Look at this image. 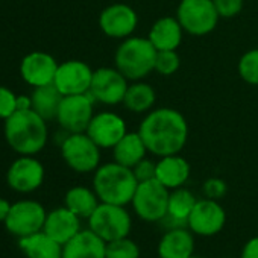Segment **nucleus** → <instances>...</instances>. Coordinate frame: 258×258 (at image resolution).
I'll return each instance as SVG.
<instances>
[{
  "instance_id": "obj_14",
  "label": "nucleus",
  "mask_w": 258,
  "mask_h": 258,
  "mask_svg": "<svg viewBox=\"0 0 258 258\" xmlns=\"http://www.w3.org/2000/svg\"><path fill=\"white\" fill-rule=\"evenodd\" d=\"M85 133L100 149H112L127 133V127L121 115L103 111L93 115Z\"/></svg>"
},
{
  "instance_id": "obj_38",
  "label": "nucleus",
  "mask_w": 258,
  "mask_h": 258,
  "mask_svg": "<svg viewBox=\"0 0 258 258\" xmlns=\"http://www.w3.org/2000/svg\"><path fill=\"white\" fill-rule=\"evenodd\" d=\"M26 109H32L31 96H25V94L17 96V111H26Z\"/></svg>"
},
{
  "instance_id": "obj_16",
  "label": "nucleus",
  "mask_w": 258,
  "mask_h": 258,
  "mask_svg": "<svg viewBox=\"0 0 258 258\" xmlns=\"http://www.w3.org/2000/svg\"><path fill=\"white\" fill-rule=\"evenodd\" d=\"M91 67L79 59H69L58 66L53 84L64 96L85 94L90 91L93 79Z\"/></svg>"
},
{
  "instance_id": "obj_6",
  "label": "nucleus",
  "mask_w": 258,
  "mask_h": 258,
  "mask_svg": "<svg viewBox=\"0 0 258 258\" xmlns=\"http://www.w3.org/2000/svg\"><path fill=\"white\" fill-rule=\"evenodd\" d=\"M176 19L184 32L195 37L211 34L220 20L213 0H181L176 8Z\"/></svg>"
},
{
  "instance_id": "obj_12",
  "label": "nucleus",
  "mask_w": 258,
  "mask_h": 258,
  "mask_svg": "<svg viewBox=\"0 0 258 258\" xmlns=\"http://www.w3.org/2000/svg\"><path fill=\"white\" fill-rule=\"evenodd\" d=\"M226 223V211L219 201L198 199L187 220V228L199 237H213L219 234Z\"/></svg>"
},
{
  "instance_id": "obj_22",
  "label": "nucleus",
  "mask_w": 258,
  "mask_h": 258,
  "mask_svg": "<svg viewBox=\"0 0 258 258\" xmlns=\"http://www.w3.org/2000/svg\"><path fill=\"white\" fill-rule=\"evenodd\" d=\"M149 41L157 50H176L184 38V29L176 17H161L149 29Z\"/></svg>"
},
{
  "instance_id": "obj_32",
  "label": "nucleus",
  "mask_w": 258,
  "mask_h": 258,
  "mask_svg": "<svg viewBox=\"0 0 258 258\" xmlns=\"http://www.w3.org/2000/svg\"><path fill=\"white\" fill-rule=\"evenodd\" d=\"M213 4L220 19H234L244 8V0H213Z\"/></svg>"
},
{
  "instance_id": "obj_23",
  "label": "nucleus",
  "mask_w": 258,
  "mask_h": 258,
  "mask_svg": "<svg viewBox=\"0 0 258 258\" xmlns=\"http://www.w3.org/2000/svg\"><path fill=\"white\" fill-rule=\"evenodd\" d=\"M19 247L26 258H62V244L44 231L19 238Z\"/></svg>"
},
{
  "instance_id": "obj_10",
  "label": "nucleus",
  "mask_w": 258,
  "mask_h": 258,
  "mask_svg": "<svg viewBox=\"0 0 258 258\" xmlns=\"http://www.w3.org/2000/svg\"><path fill=\"white\" fill-rule=\"evenodd\" d=\"M47 211L44 207L32 199H23L13 204L11 211L5 220V228L17 238L28 237L38 231H43Z\"/></svg>"
},
{
  "instance_id": "obj_28",
  "label": "nucleus",
  "mask_w": 258,
  "mask_h": 258,
  "mask_svg": "<svg viewBox=\"0 0 258 258\" xmlns=\"http://www.w3.org/2000/svg\"><path fill=\"white\" fill-rule=\"evenodd\" d=\"M196 202V196L185 187L170 190L167 216L164 219H170L176 226H187L188 216L191 214Z\"/></svg>"
},
{
  "instance_id": "obj_2",
  "label": "nucleus",
  "mask_w": 258,
  "mask_h": 258,
  "mask_svg": "<svg viewBox=\"0 0 258 258\" xmlns=\"http://www.w3.org/2000/svg\"><path fill=\"white\" fill-rule=\"evenodd\" d=\"M46 120L34 109L16 111L5 120V139L20 155H37L47 143Z\"/></svg>"
},
{
  "instance_id": "obj_34",
  "label": "nucleus",
  "mask_w": 258,
  "mask_h": 258,
  "mask_svg": "<svg viewBox=\"0 0 258 258\" xmlns=\"http://www.w3.org/2000/svg\"><path fill=\"white\" fill-rule=\"evenodd\" d=\"M202 191L204 196L208 199H214V201H220L226 191H228V185L222 178H208L204 185H202Z\"/></svg>"
},
{
  "instance_id": "obj_36",
  "label": "nucleus",
  "mask_w": 258,
  "mask_h": 258,
  "mask_svg": "<svg viewBox=\"0 0 258 258\" xmlns=\"http://www.w3.org/2000/svg\"><path fill=\"white\" fill-rule=\"evenodd\" d=\"M240 258H258V235L246 241L241 249Z\"/></svg>"
},
{
  "instance_id": "obj_19",
  "label": "nucleus",
  "mask_w": 258,
  "mask_h": 258,
  "mask_svg": "<svg viewBox=\"0 0 258 258\" xmlns=\"http://www.w3.org/2000/svg\"><path fill=\"white\" fill-rule=\"evenodd\" d=\"M195 255V234L185 226L169 228L158 243L160 258H190Z\"/></svg>"
},
{
  "instance_id": "obj_29",
  "label": "nucleus",
  "mask_w": 258,
  "mask_h": 258,
  "mask_svg": "<svg viewBox=\"0 0 258 258\" xmlns=\"http://www.w3.org/2000/svg\"><path fill=\"white\" fill-rule=\"evenodd\" d=\"M238 76L249 85L258 87V47L244 52L238 59Z\"/></svg>"
},
{
  "instance_id": "obj_33",
  "label": "nucleus",
  "mask_w": 258,
  "mask_h": 258,
  "mask_svg": "<svg viewBox=\"0 0 258 258\" xmlns=\"http://www.w3.org/2000/svg\"><path fill=\"white\" fill-rule=\"evenodd\" d=\"M17 111V96L7 87L0 85V118L7 120Z\"/></svg>"
},
{
  "instance_id": "obj_40",
  "label": "nucleus",
  "mask_w": 258,
  "mask_h": 258,
  "mask_svg": "<svg viewBox=\"0 0 258 258\" xmlns=\"http://www.w3.org/2000/svg\"><path fill=\"white\" fill-rule=\"evenodd\" d=\"M220 258H231V256H220Z\"/></svg>"
},
{
  "instance_id": "obj_31",
  "label": "nucleus",
  "mask_w": 258,
  "mask_h": 258,
  "mask_svg": "<svg viewBox=\"0 0 258 258\" xmlns=\"http://www.w3.org/2000/svg\"><path fill=\"white\" fill-rule=\"evenodd\" d=\"M181 67V58L176 50H158L155 59V72L161 76H172Z\"/></svg>"
},
{
  "instance_id": "obj_9",
  "label": "nucleus",
  "mask_w": 258,
  "mask_h": 258,
  "mask_svg": "<svg viewBox=\"0 0 258 258\" xmlns=\"http://www.w3.org/2000/svg\"><path fill=\"white\" fill-rule=\"evenodd\" d=\"M94 115V99L90 93L64 96L56 114L61 129L69 134L85 133Z\"/></svg>"
},
{
  "instance_id": "obj_24",
  "label": "nucleus",
  "mask_w": 258,
  "mask_h": 258,
  "mask_svg": "<svg viewBox=\"0 0 258 258\" xmlns=\"http://www.w3.org/2000/svg\"><path fill=\"white\" fill-rule=\"evenodd\" d=\"M148 148L142 139V136L137 133H126L121 140L112 148V157L114 161L133 169L136 164H139L143 158L148 155Z\"/></svg>"
},
{
  "instance_id": "obj_37",
  "label": "nucleus",
  "mask_w": 258,
  "mask_h": 258,
  "mask_svg": "<svg viewBox=\"0 0 258 258\" xmlns=\"http://www.w3.org/2000/svg\"><path fill=\"white\" fill-rule=\"evenodd\" d=\"M11 207H13V204L8 199L0 198V222L5 223V220H7V217H8L10 211H11Z\"/></svg>"
},
{
  "instance_id": "obj_8",
  "label": "nucleus",
  "mask_w": 258,
  "mask_h": 258,
  "mask_svg": "<svg viewBox=\"0 0 258 258\" xmlns=\"http://www.w3.org/2000/svg\"><path fill=\"white\" fill-rule=\"evenodd\" d=\"M61 155L64 163L78 173H90L100 166V148L87 133L69 134L61 143Z\"/></svg>"
},
{
  "instance_id": "obj_35",
  "label": "nucleus",
  "mask_w": 258,
  "mask_h": 258,
  "mask_svg": "<svg viewBox=\"0 0 258 258\" xmlns=\"http://www.w3.org/2000/svg\"><path fill=\"white\" fill-rule=\"evenodd\" d=\"M133 172L137 178L139 182H145V181H151L155 179V173H157V163L149 160V158H143L139 164H136L133 167Z\"/></svg>"
},
{
  "instance_id": "obj_18",
  "label": "nucleus",
  "mask_w": 258,
  "mask_h": 258,
  "mask_svg": "<svg viewBox=\"0 0 258 258\" xmlns=\"http://www.w3.org/2000/svg\"><path fill=\"white\" fill-rule=\"evenodd\" d=\"M81 220L82 219L72 213L67 207H59L47 213L43 231L64 246L82 229Z\"/></svg>"
},
{
  "instance_id": "obj_15",
  "label": "nucleus",
  "mask_w": 258,
  "mask_h": 258,
  "mask_svg": "<svg viewBox=\"0 0 258 258\" xmlns=\"http://www.w3.org/2000/svg\"><path fill=\"white\" fill-rule=\"evenodd\" d=\"M7 181L17 193H32L44 181V166L34 155H22L10 166Z\"/></svg>"
},
{
  "instance_id": "obj_11",
  "label": "nucleus",
  "mask_w": 258,
  "mask_h": 258,
  "mask_svg": "<svg viewBox=\"0 0 258 258\" xmlns=\"http://www.w3.org/2000/svg\"><path fill=\"white\" fill-rule=\"evenodd\" d=\"M127 85L129 82L120 70H117L115 67H100L93 72L88 93L91 94L94 102L114 106L123 103Z\"/></svg>"
},
{
  "instance_id": "obj_25",
  "label": "nucleus",
  "mask_w": 258,
  "mask_h": 258,
  "mask_svg": "<svg viewBox=\"0 0 258 258\" xmlns=\"http://www.w3.org/2000/svg\"><path fill=\"white\" fill-rule=\"evenodd\" d=\"M157 102V93L154 87L143 81H134L127 85L123 105L134 114H148Z\"/></svg>"
},
{
  "instance_id": "obj_27",
  "label": "nucleus",
  "mask_w": 258,
  "mask_h": 258,
  "mask_svg": "<svg viewBox=\"0 0 258 258\" xmlns=\"http://www.w3.org/2000/svg\"><path fill=\"white\" fill-rule=\"evenodd\" d=\"M100 201L93 188L76 185L72 187L64 196V207H67L78 217L88 220L94 210L99 207Z\"/></svg>"
},
{
  "instance_id": "obj_30",
  "label": "nucleus",
  "mask_w": 258,
  "mask_h": 258,
  "mask_svg": "<svg viewBox=\"0 0 258 258\" xmlns=\"http://www.w3.org/2000/svg\"><path fill=\"white\" fill-rule=\"evenodd\" d=\"M140 246L129 237L106 243L105 258H140Z\"/></svg>"
},
{
  "instance_id": "obj_20",
  "label": "nucleus",
  "mask_w": 258,
  "mask_h": 258,
  "mask_svg": "<svg viewBox=\"0 0 258 258\" xmlns=\"http://www.w3.org/2000/svg\"><path fill=\"white\" fill-rule=\"evenodd\" d=\"M191 173V167L188 161L179 154L160 157L157 161V173L155 179L160 181L166 188L175 190L184 187Z\"/></svg>"
},
{
  "instance_id": "obj_21",
  "label": "nucleus",
  "mask_w": 258,
  "mask_h": 258,
  "mask_svg": "<svg viewBox=\"0 0 258 258\" xmlns=\"http://www.w3.org/2000/svg\"><path fill=\"white\" fill-rule=\"evenodd\" d=\"M105 252L106 241L90 228L81 229L62 246V258H105Z\"/></svg>"
},
{
  "instance_id": "obj_7",
  "label": "nucleus",
  "mask_w": 258,
  "mask_h": 258,
  "mask_svg": "<svg viewBox=\"0 0 258 258\" xmlns=\"http://www.w3.org/2000/svg\"><path fill=\"white\" fill-rule=\"evenodd\" d=\"M170 190L160 181L151 179L139 182L136 195L131 201L133 210L145 222H160L167 216Z\"/></svg>"
},
{
  "instance_id": "obj_4",
  "label": "nucleus",
  "mask_w": 258,
  "mask_h": 258,
  "mask_svg": "<svg viewBox=\"0 0 258 258\" xmlns=\"http://www.w3.org/2000/svg\"><path fill=\"white\" fill-rule=\"evenodd\" d=\"M158 50L148 37H127L118 44L114 62L127 81H143L155 72V59Z\"/></svg>"
},
{
  "instance_id": "obj_3",
  "label": "nucleus",
  "mask_w": 258,
  "mask_h": 258,
  "mask_svg": "<svg viewBox=\"0 0 258 258\" xmlns=\"http://www.w3.org/2000/svg\"><path fill=\"white\" fill-rule=\"evenodd\" d=\"M139 181L133 169L115 161L99 166L93 176V190L100 202L112 205H129L136 195Z\"/></svg>"
},
{
  "instance_id": "obj_5",
  "label": "nucleus",
  "mask_w": 258,
  "mask_h": 258,
  "mask_svg": "<svg viewBox=\"0 0 258 258\" xmlns=\"http://www.w3.org/2000/svg\"><path fill=\"white\" fill-rule=\"evenodd\" d=\"M87 222L88 228L106 243L129 237L133 229V219L126 207L105 202L99 204Z\"/></svg>"
},
{
  "instance_id": "obj_1",
  "label": "nucleus",
  "mask_w": 258,
  "mask_h": 258,
  "mask_svg": "<svg viewBox=\"0 0 258 258\" xmlns=\"http://www.w3.org/2000/svg\"><path fill=\"white\" fill-rule=\"evenodd\" d=\"M139 134L149 154L166 157L181 154L188 140V123L185 117L173 108L151 109L142 120Z\"/></svg>"
},
{
  "instance_id": "obj_39",
  "label": "nucleus",
  "mask_w": 258,
  "mask_h": 258,
  "mask_svg": "<svg viewBox=\"0 0 258 258\" xmlns=\"http://www.w3.org/2000/svg\"><path fill=\"white\" fill-rule=\"evenodd\" d=\"M190 258H202V256H198V255H191Z\"/></svg>"
},
{
  "instance_id": "obj_26",
  "label": "nucleus",
  "mask_w": 258,
  "mask_h": 258,
  "mask_svg": "<svg viewBox=\"0 0 258 258\" xmlns=\"http://www.w3.org/2000/svg\"><path fill=\"white\" fill-rule=\"evenodd\" d=\"M64 94L58 90L55 84H47L43 87H35L31 99H32V109L41 115L46 121L56 118L61 100Z\"/></svg>"
},
{
  "instance_id": "obj_17",
  "label": "nucleus",
  "mask_w": 258,
  "mask_h": 258,
  "mask_svg": "<svg viewBox=\"0 0 258 258\" xmlns=\"http://www.w3.org/2000/svg\"><path fill=\"white\" fill-rule=\"evenodd\" d=\"M56 59L46 52H31L20 62V75L31 87H43L53 84L58 70Z\"/></svg>"
},
{
  "instance_id": "obj_13",
  "label": "nucleus",
  "mask_w": 258,
  "mask_h": 258,
  "mask_svg": "<svg viewBox=\"0 0 258 258\" xmlns=\"http://www.w3.org/2000/svg\"><path fill=\"white\" fill-rule=\"evenodd\" d=\"M99 26L106 37L124 40L134 35L139 26V14L126 4H112L100 13Z\"/></svg>"
}]
</instances>
